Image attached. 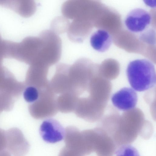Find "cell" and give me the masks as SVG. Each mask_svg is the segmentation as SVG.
<instances>
[{"mask_svg":"<svg viewBox=\"0 0 156 156\" xmlns=\"http://www.w3.org/2000/svg\"><path fill=\"white\" fill-rule=\"evenodd\" d=\"M152 129L151 123L145 119L143 111L138 108L117 114L112 121L108 134L118 146L134 140L139 133L146 134Z\"/></svg>","mask_w":156,"mask_h":156,"instance_id":"obj_1","label":"cell"},{"mask_svg":"<svg viewBox=\"0 0 156 156\" xmlns=\"http://www.w3.org/2000/svg\"><path fill=\"white\" fill-rule=\"evenodd\" d=\"M129 83L133 90L143 91L156 84V71L154 64L149 60L137 59L130 62L126 69Z\"/></svg>","mask_w":156,"mask_h":156,"instance_id":"obj_2","label":"cell"},{"mask_svg":"<svg viewBox=\"0 0 156 156\" xmlns=\"http://www.w3.org/2000/svg\"><path fill=\"white\" fill-rule=\"evenodd\" d=\"M40 34L42 37L43 44L40 53L33 64L41 65L49 67L60 58L61 40L57 34L51 30H43Z\"/></svg>","mask_w":156,"mask_h":156,"instance_id":"obj_3","label":"cell"},{"mask_svg":"<svg viewBox=\"0 0 156 156\" xmlns=\"http://www.w3.org/2000/svg\"><path fill=\"white\" fill-rule=\"evenodd\" d=\"M38 99L32 103L30 110L32 115L36 119L49 118L58 112L56 103L57 95L51 90L49 85L39 89Z\"/></svg>","mask_w":156,"mask_h":156,"instance_id":"obj_4","label":"cell"},{"mask_svg":"<svg viewBox=\"0 0 156 156\" xmlns=\"http://www.w3.org/2000/svg\"><path fill=\"white\" fill-rule=\"evenodd\" d=\"M107 105L87 98H80L77 100L74 112L78 117L87 122H94L102 117Z\"/></svg>","mask_w":156,"mask_h":156,"instance_id":"obj_5","label":"cell"},{"mask_svg":"<svg viewBox=\"0 0 156 156\" xmlns=\"http://www.w3.org/2000/svg\"><path fill=\"white\" fill-rule=\"evenodd\" d=\"M112 84L110 81L96 75L90 82L85 94L86 97L99 103L107 105L111 93Z\"/></svg>","mask_w":156,"mask_h":156,"instance_id":"obj_6","label":"cell"},{"mask_svg":"<svg viewBox=\"0 0 156 156\" xmlns=\"http://www.w3.org/2000/svg\"><path fill=\"white\" fill-rule=\"evenodd\" d=\"M6 148L14 156H24L28 152L30 144L22 132L13 128L6 132Z\"/></svg>","mask_w":156,"mask_h":156,"instance_id":"obj_7","label":"cell"},{"mask_svg":"<svg viewBox=\"0 0 156 156\" xmlns=\"http://www.w3.org/2000/svg\"><path fill=\"white\" fill-rule=\"evenodd\" d=\"M151 17L150 13L141 8H135L127 14L125 25L130 31L138 33L144 30L150 24Z\"/></svg>","mask_w":156,"mask_h":156,"instance_id":"obj_8","label":"cell"},{"mask_svg":"<svg viewBox=\"0 0 156 156\" xmlns=\"http://www.w3.org/2000/svg\"><path fill=\"white\" fill-rule=\"evenodd\" d=\"M40 133L45 142L54 143L64 138L65 129L57 120L48 119L43 122L41 125Z\"/></svg>","mask_w":156,"mask_h":156,"instance_id":"obj_9","label":"cell"},{"mask_svg":"<svg viewBox=\"0 0 156 156\" xmlns=\"http://www.w3.org/2000/svg\"><path fill=\"white\" fill-rule=\"evenodd\" d=\"M65 146L80 153L82 156L89 154L85 140L82 133L76 127L69 126L65 129Z\"/></svg>","mask_w":156,"mask_h":156,"instance_id":"obj_10","label":"cell"},{"mask_svg":"<svg viewBox=\"0 0 156 156\" xmlns=\"http://www.w3.org/2000/svg\"><path fill=\"white\" fill-rule=\"evenodd\" d=\"M111 101L116 108L125 111L135 108L137 103L138 96L133 89L124 87L113 95Z\"/></svg>","mask_w":156,"mask_h":156,"instance_id":"obj_11","label":"cell"},{"mask_svg":"<svg viewBox=\"0 0 156 156\" xmlns=\"http://www.w3.org/2000/svg\"><path fill=\"white\" fill-rule=\"evenodd\" d=\"M69 66V65L61 63L56 66L55 73L49 81L51 90L56 94H60L68 91Z\"/></svg>","mask_w":156,"mask_h":156,"instance_id":"obj_12","label":"cell"},{"mask_svg":"<svg viewBox=\"0 0 156 156\" xmlns=\"http://www.w3.org/2000/svg\"><path fill=\"white\" fill-rule=\"evenodd\" d=\"M89 30L87 21L73 20L70 23L67 33L71 41L80 43L83 41Z\"/></svg>","mask_w":156,"mask_h":156,"instance_id":"obj_13","label":"cell"},{"mask_svg":"<svg viewBox=\"0 0 156 156\" xmlns=\"http://www.w3.org/2000/svg\"><path fill=\"white\" fill-rule=\"evenodd\" d=\"M90 42L91 46L94 49L103 52L107 50L111 46L112 38L106 30L99 29L92 34Z\"/></svg>","mask_w":156,"mask_h":156,"instance_id":"obj_14","label":"cell"},{"mask_svg":"<svg viewBox=\"0 0 156 156\" xmlns=\"http://www.w3.org/2000/svg\"><path fill=\"white\" fill-rule=\"evenodd\" d=\"M49 67L38 64L32 65L30 72L32 76V85L38 89L47 86L49 81L47 75Z\"/></svg>","mask_w":156,"mask_h":156,"instance_id":"obj_15","label":"cell"},{"mask_svg":"<svg viewBox=\"0 0 156 156\" xmlns=\"http://www.w3.org/2000/svg\"><path fill=\"white\" fill-rule=\"evenodd\" d=\"M77 98L73 93L66 92L57 97L56 103L58 111L63 113L74 112Z\"/></svg>","mask_w":156,"mask_h":156,"instance_id":"obj_16","label":"cell"},{"mask_svg":"<svg viewBox=\"0 0 156 156\" xmlns=\"http://www.w3.org/2000/svg\"><path fill=\"white\" fill-rule=\"evenodd\" d=\"M99 75L109 81L116 78L119 73V69L116 64H105L99 69Z\"/></svg>","mask_w":156,"mask_h":156,"instance_id":"obj_17","label":"cell"},{"mask_svg":"<svg viewBox=\"0 0 156 156\" xmlns=\"http://www.w3.org/2000/svg\"><path fill=\"white\" fill-rule=\"evenodd\" d=\"M70 24L68 19L64 17H58L54 19L51 24V30L56 34L67 32Z\"/></svg>","mask_w":156,"mask_h":156,"instance_id":"obj_18","label":"cell"},{"mask_svg":"<svg viewBox=\"0 0 156 156\" xmlns=\"http://www.w3.org/2000/svg\"><path fill=\"white\" fill-rule=\"evenodd\" d=\"M115 153L116 156H140L137 150L128 144L119 146Z\"/></svg>","mask_w":156,"mask_h":156,"instance_id":"obj_19","label":"cell"},{"mask_svg":"<svg viewBox=\"0 0 156 156\" xmlns=\"http://www.w3.org/2000/svg\"><path fill=\"white\" fill-rule=\"evenodd\" d=\"M23 96L26 101L28 103H33L38 98L39 89L33 86H28L24 91Z\"/></svg>","mask_w":156,"mask_h":156,"instance_id":"obj_20","label":"cell"},{"mask_svg":"<svg viewBox=\"0 0 156 156\" xmlns=\"http://www.w3.org/2000/svg\"><path fill=\"white\" fill-rule=\"evenodd\" d=\"M58 156H82L76 151L65 146L60 151Z\"/></svg>","mask_w":156,"mask_h":156,"instance_id":"obj_21","label":"cell"},{"mask_svg":"<svg viewBox=\"0 0 156 156\" xmlns=\"http://www.w3.org/2000/svg\"><path fill=\"white\" fill-rule=\"evenodd\" d=\"M6 148V132L0 129V151Z\"/></svg>","mask_w":156,"mask_h":156,"instance_id":"obj_22","label":"cell"},{"mask_svg":"<svg viewBox=\"0 0 156 156\" xmlns=\"http://www.w3.org/2000/svg\"><path fill=\"white\" fill-rule=\"evenodd\" d=\"M144 3L147 5L151 7H155L156 6L155 0H146Z\"/></svg>","mask_w":156,"mask_h":156,"instance_id":"obj_23","label":"cell"},{"mask_svg":"<svg viewBox=\"0 0 156 156\" xmlns=\"http://www.w3.org/2000/svg\"><path fill=\"white\" fill-rule=\"evenodd\" d=\"M0 156H11L10 153L7 151L4 150L0 151Z\"/></svg>","mask_w":156,"mask_h":156,"instance_id":"obj_24","label":"cell"}]
</instances>
